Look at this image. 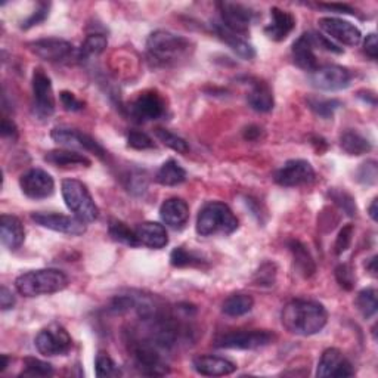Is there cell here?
<instances>
[{"mask_svg":"<svg viewBox=\"0 0 378 378\" xmlns=\"http://www.w3.org/2000/svg\"><path fill=\"white\" fill-rule=\"evenodd\" d=\"M220 11L222 24L240 36L248 33L251 23H253L256 15L248 6L234 2H220L218 4Z\"/></svg>","mask_w":378,"mask_h":378,"instance_id":"4fadbf2b","label":"cell"},{"mask_svg":"<svg viewBox=\"0 0 378 378\" xmlns=\"http://www.w3.org/2000/svg\"><path fill=\"white\" fill-rule=\"evenodd\" d=\"M356 306H358V310L361 312V315L365 320L372 318L378 309V299H377L375 288H367V290L359 291L358 297H356Z\"/></svg>","mask_w":378,"mask_h":378,"instance_id":"836d02e7","label":"cell"},{"mask_svg":"<svg viewBox=\"0 0 378 378\" xmlns=\"http://www.w3.org/2000/svg\"><path fill=\"white\" fill-rule=\"evenodd\" d=\"M0 240H2V244L6 248L12 251L18 250L26 240V229L23 222L16 216L2 215V219H0Z\"/></svg>","mask_w":378,"mask_h":378,"instance_id":"603a6c76","label":"cell"},{"mask_svg":"<svg viewBox=\"0 0 378 378\" xmlns=\"http://www.w3.org/2000/svg\"><path fill=\"white\" fill-rule=\"evenodd\" d=\"M155 135L157 138L165 145V146H169L170 150L179 153V154H186L189 151V146L186 143L185 139H182L180 136L169 132V131H165V129H157L155 131Z\"/></svg>","mask_w":378,"mask_h":378,"instance_id":"8d00e7d4","label":"cell"},{"mask_svg":"<svg viewBox=\"0 0 378 378\" xmlns=\"http://www.w3.org/2000/svg\"><path fill=\"white\" fill-rule=\"evenodd\" d=\"M128 145L131 146V148L139 150V151L155 148L154 141L148 135H146L145 132H141V131H131L129 132Z\"/></svg>","mask_w":378,"mask_h":378,"instance_id":"b9f144b4","label":"cell"},{"mask_svg":"<svg viewBox=\"0 0 378 378\" xmlns=\"http://www.w3.org/2000/svg\"><path fill=\"white\" fill-rule=\"evenodd\" d=\"M274 179L284 188L303 186L315 180V170L306 160H290L275 173Z\"/></svg>","mask_w":378,"mask_h":378,"instance_id":"9a60e30c","label":"cell"},{"mask_svg":"<svg viewBox=\"0 0 378 378\" xmlns=\"http://www.w3.org/2000/svg\"><path fill=\"white\" fill-rule=\"evenodd\" d=\"M66 205L85 223L95 222L99 216V208L95 204L86 185L77 179H66L61 185Z\"/></svg>","mask_w":378,"mask_h":378,"instance_id":"5b68a950","label":"cell"},{"mask_svg":"<svg viewBox=\"0 0 378 378\" xmlns=\"http://www.w3.org/2000/svg\"><path fill=\"white\" fill-rule=\"evenodd\" d=\"M318 24L320 29L330 37V40L332 39L342 45L354 48L362 41L361 30L349 23V21L334 16H325L318 21Z\"/></svg>","mask_w":378,"mask_h":378,"instance_id":"7c38bea8","label":"cell"},{"mask_svg":"<svg viewBox=\"0 0 378 378\" xmlns=\"http://www.w3.org/2000/svg\"><path fill=\"white\" fill-rule=\"evenodd\" d=\"M2 358H4V365H2V367H0V371H2V372H4V371H5L6 368H8L9 359H8V356H6V354H4V356H2Z\"/></svg>","mask_w":378,"mask_h":378,"instance_id":"9f6ffc18","label":"cell"},{"mask_svg":"<svg viewBox=\"0 0 378 378\" xmlns=\"http://www.w3.org/2000/svg\"><path fill=\"white\" fill-rule=\"evenodd\" d=\"M315 39L313 33H305L302 34L292 45V59L294 64H296L299 68L313 73L318 68V59L317 55H315Z\"/></svg>","mask_w":378,"mask_h":378,"instance_id":"ffe728a7","label":"cell"},{"mask_svg":"<svg viewBox=\"0 0 378 378\" xmlns=\"http://www.w3.org/2000/svg\"><path fill=\"white\" fill-rule=\"evenodd\" d=\"M238 229V219L225 203H207L197 218V233L201 237L230 235Z\"/></svg>","mask_w":378,"mask_h":378,"instance_id":"277c9868","label":"cell"},{"mask_svg":"<svg viewBox=\"0 0 378 378\" xmlns=\"http://www.w3.org/2000/svg\"><path fill=\"white\" fill-rule=\"evenodd\" d=\"M34 344L37 352L44 356H64L71 350L73 340L64 327L52 324L37 334Z\"/></svg>","mask_w":378,"mask_h":378,"instance_id":"52a82bcc","label":"cell"},{"mask_svg":"<svg viewBox=\"0 0 378 378\" xmlns=\"http://www.w3.org/2000/svg\"><path fill=\"white\" fill-rule=\"evenodd\" d=\"M67 285V275L58 269L30 270L27 274L19 275L15 281L16 291L24 297L46 296V294L62 291Z\"/></svg>","mask_w":378,"mask_h":378,"instance_id":"3957f363","label":"cell"},{"mask_svg":"<svg viewBox=\"0 0 378 378\" xmlns=\"http://www.w3.org/2000/svg\"><path fill=\"white\" fill-rule=\"evenodd\" d=\"M275 334L267 330H253V331H237L229 332L216 340L215 346L219 349H234V350H251L265 347L274 343Z\"/></svg>","mask_w":378,"mask_h":378,"instance_id":"ba28073f","label":"cell"},{"mask_svg":"<svg viewBox=\"0 0 378 378\" xmlns=\"http://www.w3.org/2000/svg\"><path fill=\"white\" fill-rule=\"evenodd\" d=\"M53 374V368L51 364L40 361L37 358H26L24 359V372L23 375L30 377H49Z\"/></svg>","mask_w":378,"mask_h":378,"instance_id":"ab89813d","label":"cell"},{"mask_svg":"<svg viewBox=\"0 0 378 378\" xmlns=\"http://www.w3.org/2000/svg\"><path fill=\"white\" fill-rule=\"evenodd\" d=\"M375 263H377V256H374L371 260H369V265H367V267L369 269L371 274L375 277L377 275V269H375Z\"/></svg>","mask_w":378,"mask_h":378,"instance_id":"11a10c76","label":"cell"},{"mask_svg":"<svg viewBox=\"0 0 378 378\" xmlns=\"http://www.w3.org/2000/svg\"><path fill=\"white\" fill-rule=\"evenodd\" d=\"M59 99H61V103H62V107H64V110H67L70 113L81 111L83 108H85V102L80 101L78 98H76V95L68 92V91L61 92L59 93Z\"/></svg>","mask_w":378,"mask_h":378,"instance_id":"f6af8a7d","label":"cell"},{"mask_svg":"<svg viewBox=\"0 0 378 378\" xmlns=\"http://www.w3.org/2000/svg\"><path fill=\"white\" fill-rule=\"evenodd\" d=\"M108 234H110V237L114 241L128 245V247H133L135 248V247L141 245L135 230H132L128 225L120 222V220H111L110 222Z\"/></svg>","mask_w":378,"mask_h":378,"instance_id":"d6a6232c","label":"cell"},{"mask_svg":"<svg viewBox=\"0 0 378 378\" xmlns=\"http://www.w3.org/2000/svg\"><path fill=\"white\" fill-rule=\"evenodd\" d=\"M330 197L334 200L335 204H337L343 210L347 216L353 218L356 215V212H358V208H356V204H354V200L346 191H342V189H332V191L330 193Z\"/></svg>","mask_w":378,"mask_h":378,"instance_id":"60d3db41","label":"cell"},{"mask_svg":"<svg viewBox=\"0 0 378 378\" xmlns=\"http://www.w3.org/2000/svg\"><path fill=\"white\" fill-rule=\"evenodd\" d=\"M340 146L349 155H364L371 151V142L354 131H347L340 138Z\"/></svg>","mask_w":378,"mask_h":378,"instance_id":"4dcf8cb0","label":"cell"},{"mask_svg":"<svg viewBox=\"0 0 378 378\" xmlns=\"http://www.w3.org/2000/svg\"><path fill=\"white\" fill-rule=\"evenodd\" d=\"M29 48L36 56L48 62H64L73 55L74 51L70 41L58 37H48L31 41V44H29Z\"/></svg>","mask_w":378,"mask_h":378,"instance_id":"ac0fdd59","label":"cell"},{"mask_svg":"<svg viewBox=\"0 0 378 378\" xmlns=\"http://www.w3.org/2000/svg\"><path fill=\"white\" fill-rule=\"evenodd\" d=\"M33 111L40 120H48L55 113L52 81L41 68H36L33 73Z\"/></svg>","mask_w":378,"mask_h":378,"instance_id":"9c48e42d","label":"cell"},{"mask_svg":"<svg viewBox=\"0 0 378 378\" xmlns=\"http://www.w3.org/2000/svg\"><path fill=\"white\" fill-rule=\"evenodd\" d=\"M377 163L369 160L364 163L358 170V180L364 185H374L377 182Z\"/></svg>","mask_w":378,"mask_h":378,"instance_id":"ee69618b","label":"cell"},{"mask_svg":"<svg viewBox=\"0 0 378 378\" xmlns=\"http://www.w3.org/2000/svg\"><path fill=\"white\" fill-rule=\"evenodd\" d=\"M23 194L31 200H45L55 193L53 178L41 169H31L19 178Z\"/></svg>","mask_w":378,"mask_h":378,"instance_id":"5bb4252c","label":"cell"},{"mask_svg":"<svg viewBox=\"0 0 378 378\" xmlns=\"http://www.w3.org/2000/svg\"><path fill=\"white\" fill-rule=\"evenodd\" d=\"M288 247L294 257V266H296V269L299 270V274L303 275L305 278L312 277L315 272H317V266H315V262L309 253L307 247L296 240L290 241Z\"/></svg>","mask_w":378,"mask_h":378,"instance_id":"83f0119b","label":"cell"},{"mask_svg":"<svg viewBox=\"0 0 378 378\" xmlns=\"http://www.w3.org/2000/svg\"><path fill=\"white\" fill-rule=\"evenodd\" d=\"M194 369L205 377H225L237 371V365L226 358L213 354H201L193 361Z\"/></svg>","mask_w":378,"mask_h":378,"instance_id":"44dd1931","label":"cell"},{"mask_svg":"<svg viewBox=\"0 0 378 378\" xmlns=\"http://www.w3.org/2000/svg\"><path fill=\"white\" fill-rule=\"evenodd\" d=\"M260 135H262V129L257 128V126H250V128H247L244 132V138L248 141H256L259 139Z\"/></svg>","mask_w":378,"mask_h":378,"instance_id":"f5cc1de1","label":"cell"},{"mask_svg":"<svg viewBox=\"0 0 378 378\" xmlns=\"http://www.w3.org/2000/svg\"><path fill=\"white\" fill-rule=\"evenodd\" d=\"M253 306H255L253 297L248 296V294L238 292V294H233V296H229L223 302L222 310L225 315H228V317L237 318V317H242V315L248 313L251 309H253Z\"/></svg>","mask_w":378,"mask_h":378,"instance_id":"1f68e13d","label":"cell"},{"mask_svg":"<svg viewBox=\"0 0 378 378\" xmlns=\"http://www.w3.org/2000/svg\"><path fill=\"white\" fill-rule=\"evenodd\" d=\"M296 27V18L280 8L270 9V23L265 27V34L274 41L285 40Z\"/></svg>","mask_w":378,"mask_h":378,"instance_id":"7402d4cb","label":"cell"},{"mask_svg":"<svg viewBox=\"0 0 378 378\" xmlns=\"http://www.w3.org/2000/svg\"><path fill=\"white\" fill-rule=\"evenodd\" d=\"M191 51V41L183 36L157 30L146 40V53L155 67H172L185 59Z\"/></svg>","mask_w":378,"mask_h":378,"instance_id":"7a4b0ae2","label":"cell"},{"mask_svg":"<svg viewBox=\"0 0 378 378\" xmlns=\"http://www.w3.org/2000/svg\"><path fill=\"white\" fill-rule=\"evenodd\" d=\"M161 347L157 346L151 339L146 340H138L133 342L132 353L133 359L136 364V368L145 374L151 377H160L169 374V367H167L165 361L163 359Z\"/></svg>","mask_w":378,"mask_h":378,"instance_id":"8992f818","label":"cell"},{"mask_svg":"<svg viewBox=\"0 0 378 378\" xmlns=\"http://www.w3.org/2000/svg\"><path fill=\"white\" fill-rule=\"evenodd\" d=\"M135 233L141 245L153 250H161L169 244V235H167L165 228L157 222H143L138 225Z\"/></svg>","mask_w":378,"mask_h":378,"instance_id":"d4e9b609","label":"cell"},{"mask_svg":"<svg viewBox=\"0 0 378 378\" xmlns=\"http://www.w3.org/2000/svg\"><path fill=\"white\" fill-rule=\"evenodd\" d=\"M0 306H2V310H9L15 306V297L9 288L2 287L0 288Z\"/></svg>","mask_w":378,"mask_h":378,"instance_id":"681fc988","label":"cell"},{"mask_svg":"<svg viewBox=\"0 0 378 378\" xmlns=\"http://www.w3.org/2000/svg\"><path fill=\"white\" fill-rule=\"evenodd\" d=\"M45 161L56 167H76V165L89 167L92 164L86 155H83L76 151H67V150L49 151L45 155Z\"/></svg>","mask_w":378,"mask_h":378,"instance_id":"f546056e","label":"cell"},{"mask_svg":"<svg viewBox=\"0 0 378 378\" xmlns=\"http://www.w3.org/2000/svg\"><path fill=\"white\" fill-rule=\"evenodd\" d=\"M52 139L64 146H70V148H78L85 150L88 153L95 154L99 158H105L107 153L102 146L89 135L78 132L76 129H67V128H55L51 133Z\"/></svg>","mask_w":378,"mask_h":378,"instance_id":"e0dca14e","label":"cell"},{"mask_svg":"<svg viewBox=\"0 0 378 378\" xmlns=\"http://www.w3.org/2000/svg\"><path fill=\"white\" fill-rule=\"evenodd\" d=\"M328 322L327 309L313 300H291L282 310V325L287 331L296 335L318 334Z\"/></svg>","mask_w":378,"mask_h":378,"instance_id":"6da1fadb","label":"cell"},{"mask_svg":"<svg viewBox=\"0 0 378 378\" xmlns=\"http://www.w3.org/2000/svg\"><path fill=\"white\" fill-rule=\"evenodd\" d=\"M309 108L322 118H331L334 113L339 110L342 105L340 101L337 99H324V98H309L307 99Z\"/></svg>","mask_w":378,"mask_h":378,"instance_id":"e575fe53","label":"cell"},{"mask_svg":"<svg viewBox=\"0 0 378 378\" xmlns=\"http://www.w3.org/2000/svg\"><path fill=\"white\" fill-rule=\"evenodd\" d=\"M335 280H337L342 288L347 291L353 290L354 282H356L354 272L349 265H339L337 267H335Z\"/></svg>","mask_w":378,"mask_h":378,"instance_id":"7bdbcfd3","label":"cell"},{"mask_svg":"<svg viewBox=\"0 0 378 378\" xmlns=\"http://www.w3.org/2000/svg\"><path fill=\"white\" fill-rule=\"evenodd\" d=\"M312 85L321 91H342L350 86L352 73L342 66H324L310 73Z\"/></svg>","mask_w":378,"mask_h":378,"instance_id":"8fae6325","label":"cell"},{"mask_svg":"<svg viewBox=\"0 0 378 378\" xmlns=\"http://www.w3.org/2000/svg\"><path fill=\"white\" fill-rule=\"evenodd\" d=\"M95 369H96V375L99 378H105V377H117L120 375V369L117 367V364L110 358L108 353H103L101 352L96 356V361H95Z\"/></svg>","mask_w":378,"mask_h":378,"instance_id":"74e56055","label":"cell"},{"mask_svg":"<svg viewBox=\"0 0 378 378\" xmlns=\"http://www.w3.org/2000/svg\"><path fill=\"white\" fill-rule=\"evenodd\" d=\"M368 212H369L371 219H372L374 222H377V198L372 200V203H371V205H369V210H368Z\"/></svg>","mask_w":378,"mask_h":378,"instance_id":"db71d44e","label":"cell"},{"mask_svg":"<svg viewBox=\"0 0 378 378\" xmlns=\"http://www.w3.org/2000/svg\"><path fill=\"white\" fill-rule=\"evenodd\" d=\"M170 263L175 267H185V266H195L201 265L203 260L200 256H197L193 251H188L183 247L175 248L170 255Z\"/></svg>","mask_w":378,"mask_h":378,"instance_id":"f35d334b","label":"cell"},{"mask_svg":"<svg viewBox=\"0 0 378 378\" xmlns=\"http://www.w3.org/2000/svg\"><path fill=\"white\" fill-rule=\"evenodd\" d=\"M0 132H2L4 138H11V139H16L18 136V129L12 120H9L8 117H4L2 120V128H0Z\"/></svg>","mask_w":378,"mask_h":378,"instance_id":"f907efd6","label":"cell"},{"mask_svg":"<svg viewBox=\"0 0 378 378\" xmlns=\"http://www.w3.org/2000/svg\"><path fill=\"white\" fill-rule=\"evenodd\" d=\"M31 219L37 225L61 234L78 237L86 233V223L80 220L78 218H71L58 213H33Z\"/></svg>","mask_w":378,"mask_h":378,"instance_id":"2e32d148","label":"cell"},{"mask_svg":"<svg viewBox=\"0 0 378 378\" xmlns=\"http://www.w3.org/2000/svg\"><path fill=\"white\" fill-rule=\"evenodd\" d=\"M160 216L167 226L172 229H182L189 220V207L182 198L173 197L161 204Z\"/></svg>","mask_w":378,"mask_h":378,"instance_id":"cb8c5ba5","label":"cell"},{"mask_svg":"<svg viewBox=\"0 0 378 378\" xmlns=\"http://www.w3.org/2000/svg\"><path fill=\"white\" fill-rule=\"evenodd\" d=\"M320 8H324V9H330V11H334V12H337V14H350V15H354L356 12L347 6V5H339V4H330V5H318Z\"/></svg>","mask_w":378,"mask_h":378,"instance_id":"816d5d0a","label":"cell"},{"mask_svg":"<svg viewBox=\"0 0 378 378\" xmlns=\"http://www.w3.org/2000/svg\"><path fill=\"white\" fill-rule=\"evenodd\" d=\"M129 113L138 123L153 121L165 114V101L157 91H146L131 102Z\"/></svg>","mask_w":378,"mask_h":378,"instance_id":"30bf717a","label":"cell"},{"mask_svg":"<svg viewBox=\"0 0 378 378\" xmlns=\"http://www.w3.org/2000/svg\"><path fill=\"white\" fill-rule=\"evenodd\" d=\"M108 45V40L102 34H91L86 37L85 44L81 45L80 49V59H89L91 56L99 55L105 51Z\"/></svg>","mask_w":378,"mask_h":378,"instance_id":"d590c367","label":"cell"},{"mask_svg":"<svg viewBox=\"0 0 378 378\" xmlns=\"http://www.w3.org/2000/svg\"><path fill=\"white\" fill-rule=\"evenodd\" d=\"M155 180L163 186H178L186 180L183 167L173 158L163 163L155 175Z\"/></svg>","mask_w":378,"mask_h":378,"instance_id":"f1b7e54d","label":"cell"},{"mask_svg":"<svg viewBox=\"0 0 378 378\" xmlns=\"http://www.w3.org/2000/svg\"><path fill=\"white\" fill-rule=\"evenodd\" d=\"M364 51L365 53L372 59L375 61L377 59V53H378V44H377V36L374 33L368 34L365 41H364Z\"/></svg>","mask_w":378,"mask_h":378,"instance_id":"c3c4849f","label":"cell"},{"mask_svg":"<svg viewBox=\"0 0 378 378\" xmlns=\"http://www.w3.org/2000/svg\"><path fill=\"white\" fill-rule=\"evenodd\" d=\"M352 237H353V225H346L339 233L337 240H335V245H334L335 255L344 253L352 242Z\"/></svg>","mask_w":378,"mask_h":378,"instance_id":"bcb514c9","label":"cell"},{"mask_svg":"<svg viewBox=\"0 0 378 378\" xmlns=\"http://www.w3.org/2000/svg\"><path fill=\"white\" fill-rule=\"evenodd\" d=\"M48 15H49V5L41 4L40 8H39L31 16H29V18L24 21V23H23V29H24V30H29V29H31V27H34V26H39V24L41 23V21H45V19H46Z\"/></svg>","mask_w":378,"mask_h":378,"instance_id":"7dc6e473","label":"cell"},{"mask_svg":"<svg viewBox=\"0 0 378 378\" xmlns=\"http://www.w3.org/2000/svg\"><path fill=\"white\" fill-rule=\"evenodd\" d=\"M247 102L257 113H269L274 110L275 99L270 88L263 81L251 83V91L247 95Z\"/></svg>","mask_w":378,"mask_h":378,"instance_id":"484cf974","label":"cell"},{"mask_svg":"<svg viewBox=\"0 0 378 378\" xmlns=\"http://www.w3.org/2000/svg\"><path fill=\"white\" fill-rule=\"evenodd\" d=\"M213 30L216 31V34L219 36L220 40H223L225 44L233 49L238 56H241L242 59H253L256 56V51L255 48L251 46L247 40L242 39V36L234 33V31H230L228 30L222 23L220 24H215L213 26Z\"/></svg>","mask_w":378,"mask_h":378,"instance_id":"4316f807","label":"cell"},{"mask_svg":"<svg viewBox=\"0 0 378 378\" xmlns=\"http://www.w3.org/2000/svg\"><path fill=\"white\" fill-rule=\"evenodd\" d=\"M354 375L353 365L339 349H327L318 364L317 377H352Z\"/></svg>","mask_w":378,"mask_h":378,"instance_id":"d6986e66","label":"cell"}]
</instances>
